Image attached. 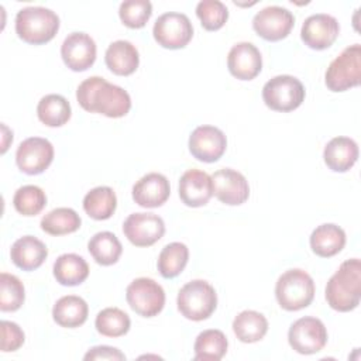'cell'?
Listing matches in <instances>:
<instances>
[{
  "mask_svg": "<svg viewBox=\"0 0 361 361\" xmlns=\"http://www.w3.org/2000/svg\"><path fill=\"white\" fill-rule=\"evenodd\" d=\"M16 210L23 216H35L42 212L47 204L45 192L35 185H25L17 189L13 197Z\"/></svg>",
  "mask_w": 361,
  "mask_h": 361,
  "instance_id": "e575fe53",
  "label": "cell"
},
{
  "mask_svg": "<svg viewBox=\"0 0 361 361\" xmlns=\"http://www.w3.org/2000/svg\"><path fill=\"white\" fill-rule=\"evenodd\" d=\"M155 41L168 49H179L189 44L193 37V27L186 14L164 13L161 14L152 28Z\"/></svg>",
  "mask_w": 361,
  "mask_h": 361,
  "instance_id": "30bf717a",
  "label": "cell"
},
{
  "mask_svg": "<svg viewBox=\"0 0 361 361\" xmlns=\"http://www.w3.org/2000/svg\"><path fill=\"white\" fill-rule=\"evenodd\" d=\"M289 345L299 354H316L327 343V330L317 317L305 316L293 322L288 331Z\"/></svg>",
  "mask_w": 361,
  "mask_h": 361,
  "instance_id": "9c48e42d",
  "label": "cell"
},
{
  "mask_svg": "<svg viewBox=\"0 0 361 361\" xmlns=\"http://www.w3.org/2000/svg\"><path fill=\"white\" fill-rule=\"evenodd\" d=\"M340 32L337 20L324 13L309 16L300 30V38L312 49H326L334 44Z\"/></svg>",
  "mask_w": 361,
  "mask_h": 361,
  "instance_id": "2e32d148",
  "label": "cell"
},
{
  "mask_svg": "<svg viewBox=\"0 0 361 361\" xmlns=\"http://www.w3.org/2000/svg\"><path fill=\"white\" fill-rule=\"evenodd\" d=\"M227 138L224 133L214 126H199L189 137L190 154L202 162H216L226 152Z\"/></svg>",
  "mask_w": 361,
  "mask_h": 361,
  "instance_id": "5bb4252c",
  "label": "cell"
},
{
  "mask_svg": "<svg viewBox=\"0 0 361 361\" xmlns=\"http://www.w3.org/2000/svg\"><path fill=\"white\" fill-rule=\"evenodd\" d=\"M196 16L199 17L204 30L217 31L226 24L228 18V10L226 4L219 0H203L196 6Z\"/></svg>",
  "mask_w": 361,
  "mask_h": 361,
  "instance_id": "8d00e7d4",
  "label": "cell"
},
{
  "mask_svg": "<svg viewBox=\"0 0 361 361\" xmlns=\"http://www.w3.org/2000/svg\"><path fill=\"white\" fill-rule=\"evenodd\" d=\"M213 196L212 176L200 169H188L179 179V197L189 207L207 204Z\"/></svg>",
  "mask_w": 361,
  "mask_h": 361,
  "instance_id": "d6986e66",
  "label": "cell"
},
{
  "mask_svg": "<svg viewBox=\"0 0 361 361\" xmlns=\"http://www.w3.org/2000/svg\"><path fill=\"white\" fill-rule=\"evenodd\" d=\"M54 276L63 286H76L89 276V265L78 254H62L54 262Z\"/></svg>",
  "mask_w": 361,
  "mask_h": 361,
  "instance_id": "484cf974",
  "label": "cell"
},
{
  "mask_svg": "<svg viewBox=\"0 0 361 361\" xmlns=\"http://www.w3.org/2000/svg\"><path fill=\"white\" fill-rule=\"evenodd\" d=\"M152 14V4L148 0H127L120 4L118 16L128 28H142Z\"/></svg>",
  "mask_w": 361,
  "mask_h": 361,
  "instance_id": "74e56055",
  "label": "cell"
},
{
  "mask_svg": "<svg viewBox=\"0 0 361 361\" xmlns=\"http://www.w3.org/2000/svg\"><path fill=\"white\" fill-rule=\"evenodd\" d=\"M25 299V290L23 282L11 274H0V310L16 312L18 310Z\"/></svg>",
  "mask_w": 361,
  "mask_h": 361,
  "instance_id": "d590c367",
  "label": "cell"
},
{
  "mask_svg": "<svg viewBox=\"0 0 361 361\" xmlns=\"http://www.w3.org/2000/svg\"><path fill=\"white\" fill-rule=\"evenodd\" d=\"M169 193V180L158 172L144 175L133 186V199L141 207H159L168 200Z\"/></svg>",
  "mask_w": 361,
  "mask_h": 361,
  "instance_id": "ffe728a7",
  "label": "cell"
},
{
  "mask_svg": "<svg viewBox=\"0 0 361 361\" xmlns=\"http://www.w3.org/2000/svg\"><path fill=\"white\" fill-rule=\"evenodd\" d=\"M54 159V147L47 138H25L17 148L16 162L21 172L27 175L42 173Z\"/></svg>",
  "mask_w": 361,
  "mask_h": 361,
  "instance_id": "7c38bea8",
  "label": "cell"
},
{
  "mask_svg": "<svg viewBox=\"0 0 361 361\" xmlns=\"http://www.w3.org/2000/svg\"><path fill=\"white\" fill-rule=\"evenodd\" d=\"M189 259V250L183 243H169L166 244L159 255H158V271L159 274L166 278L178 276L186 267Z\"/></svg>",
  "mask_w": 361,
  "mask_h": 361,
  "instance_id": "1f68e13d",
  "label": "cell"
},
{
  "mask_svg": "<svg viewBox=\"0 0 361 361\" xmlns=\"http://www.w3.org/2000/svg\"><path fill=\"white\" fill-rule=\"evenodd\" d=\"M295 24L293 14L281 6H268L252 18V28L267 41H281L289 35Z\"/></svg>",
  "mask_w": 361,
  "mask_h": 361,
  "instance_id": "8fae6325",
  "label": "cell"
},
{
  "mask_svg": "<svg viewBox=\"0 0 361 361\" xmlns=\"http://www.w3.org/2000/svg\"><path fill=\"white\" fill-rule=\"evenodd\" d=\"M86 361L89 360H110V361H123L126 360V355L118 350V348H114V347H110V345H97V347H93L90 348L85 357H83Z\"/></svg>",
  "mask_w": 361,
  "mask_h": 361,
  "instance_id": "ab89813d",
  "label": "cell"
},
{
  "mask_svg": "<svg viewBox=\"0 0 361 361\" xmlns=\"http://www.w3.org/2000/svg\"><path fill=\"white\" fill-rule=\"evenodd\" d=\"M89 307L85 299L75 295L62 296L52 307V317L61 327L75 329L82 326L87 319Z\"/></svg>",
  "mask_w": 361,
  "mask_h": 361,
  "instance_id": "d4e9b609",
  "label": "cell"
},
{
  "mask_svg": "<svg viewBox=\"0 0 361 361\" xmlns=\"http://www.w3.org/2000/svg\"><path fill=\"white\" fill-rule=\"evenodd\" d=\"M361 80V45L354 44L336 56L324 75V83L331 92H345L360 85Z\"/></svg>",
  "mask_w": 361,
  "mask_h": 361,
  "instance_id": "8992f818",
  "label": "cell"
},
{
  "mask_svg": "<svg viewBox=\"0 0 361 361\" xmlns=\"http://www.w3.org/2000/svg\"><path fill=\"white\" fill-rule=\"evenodd\" d=\"M48 250L45 244L32 235H24L14 241L10 250V258L16 267L23 271H34L47 259Z\"/></svg>",
  "mask_w": 361,
  "mask_h": 361,
  "instance_id": "44dd1931",
  "label": "cell"
},
{
  "mask_svg": "<svg viewBox=\"0 0 361 361\" xmlns=\"http://www.w3.org/2000/svg\"><path fill=\"white\" fill-rule=\"evenodd\" d=\"M79 214L71 207H58L41 219V228L51 235H65L75 233L80 227Z\"/></svg>",
  "mask_w": 361,
  "mask_h": 361,
  "instance_id": "d6a6232c",
  "label": "cell"
},
{
  "mask_svg": "<svg viewBox=\"0 0 361 361\" xmlns=\"http://www.w3.org/2000/svg\"><path fill=\"white\" fill-rule=\"evenodd\" d=\"M344 245H345L344 230L331 223L317 226L310 235V248L316 255L322 258L334 257L344 248Z\"/></svg>",
  "mask_w": 361,
  "mask_h": 361,
  "instance_id": "cb8c5ba5",
  "label": "cell"
},
{
  "mask_svg": "<svg viewBox=\"0 0 361 361\" xmlns=\"http://www.w3.org/2000/svg\"><path fill=\"white\" fill-rule=\"evenodd\" d=\"M25 336L21 327L8 320L1 322V351L10 353L18 350L24 344Z\"/></svg>",
  "mask_w": 361,
  "mask_h": 361,
  "instance_id": "f35d334b",
  "label": "cell"
},
{
  "mask_svg": "<svg viewBox=\"0 0 361 361\" xmlns=\"http://www.w3.org/2000/svg\"><path fill=\"white\" fill-rule=\"evenodd\" d=\"M96 330L106 337H121L131 326L128 314L118 307H106L97 313L94 320Z\"/></svg>",
  "mask_w": 361,
  "mask_h": 361,
  "instance_id": "836d02e7",
  "label": "cell"
},
{
  "mask_svg": "<svg viewBox=\"0 0 361 361\" xmlns=\"http://www.w3.org/2000/svg\"><path fill=\"white\" fill-rule=\"evenodd\" d=\"M87 250L99 265L109 267L118 261L123 252V245L113 233L100 231V233H96L89 240Z\"/></svg>",
  "mask_w": 361,
  "mask_h": 361,
  "instance_id": "4dcf8cb0",
  "label": "cell"
},
{
  "mask_svg": "<svg viewBox=\"0 0 361 361\" xmlns=\"http://www.w3.org/2000/svg\"><path fill=\"white\" fill-rule=\"evenodd\" d=\"M104 62L114 75L128 76L137 71L140 55L137 48L130 41L118 39L107 47Z\"/></svg>",
  "mask_w": 361,
  "mask_h": 361,
  "instance_id": "603a6c76",
  "label": "cell"
},
{
  "mask_svg": "<svg viewBox=\"0 0 361 361\" xmlns=\"http://www.w3.org/2000/svg\"><path fill=\"white\" fill-rule=\"evenodd\" d=\"M233 331L243 343H257L268 331V320L255 310H244L233 320Z\"/></svg>",
  "mask_w": 361,
  "mask_h": 361,
  "instance_id": "4316f807",
  "label": "cell"
},
{
  "mask_svg": "<svg viewBox=\"0 0 361 361\" xmlns=\"http://www.w3.org/2000/svg\"><path fill=\"white\" fill-rule=\"evenodd\" d=\"M213 195L224 204H243L250 196V185L245 176L231 168H223L212 175Z\"/></svg>",
  "mask_w": 361,
  "mask_h": 361,
  "instance_id": "9a60e30c",
  "label": "cell"
},
{
  "mask_svg": "<svg viewBox=\"0 0 361 361\" xmlns=\"http://www.w3.org/2000/svg\"><path fill=\"white\" fill-rule=\"evenodd\" d=\"M227 68L230 73L240 80L254 79L262 69L259 49L251 42H238L233 45L227 55Z\"/></svg>",
  "mask_w": 361,
  "mask_h": 361,
  "instance_id": "ac0fdd59",
  "label": "cell"
},
{
  "mask_svg": "<svg viewBox=\"0 0 361 361\" xmlns=\"http://www.w3.org/2000/svg\"><path fill=\"white\" fill-rule=\"evenodd\" d=\"M123 233L135 247H149L162 238L165 223L155 213H133L124 220Z\"/></svg>",
  "mask_w": 361,
  "mask_h": 361,
  "instance_id": "4fadbf2b",
  "label": "cell"
},
{
  "mask_svg": "<svg viewBox=\"0 0 361 361\" xmlns=\"http://www.w3.org/2000/svg\"><path fill=\"white\" fill-rule=\"evenodd\" d=\"M1 130H3V144H1V154H4L6 151H7V148H8V142L6 141V138L7 137H10L11 140H13V133L7 128V126L6 124H1Z\"/></svg>",
  "mask_w": 361,
  "mask_h": 361,
  "instance_id": "60d3db41",
  "label": "cell"
},
{
  "mask_svg": "<svg viewBox=\"0 0 361 361\" xmlns=\"http://www.w3.org/2000/svg\"><path fill=\"white\" fill-rule=\"evenodd\" d=\"M262 99L271 110L292 111L305 100V87L295 76L278 75L264 85Z\"/></svg>",
  "mask_w": 361,
  "mask_h": 361,
  "instance_id": "52a82bcc",
  "label": "cell"
},
{
  "mask_svg": "<svg viewBox=\"0 0 361 361\" xmlns=\"http://www.w3.org/2000/svg\"><path fill=\"white\" fill-rule=\"evenodd\" d=\"M176 305L182 316L193 322H200L209 319L216 310L217 295L209 282L193 279L179 289Z\"/></svg>",
  "mask_w": 361,
  "mask_h": 361,
  "instance_id": "5b68a950",
  "label": "cell"
},
{
  "mask_svg": "<svg viewBox=\"0 0 361 361\" xmlns=\"http://www.w3.org/2000/svg\"><path fill=\"white\" fill-rule=\"evenodd\" d=\"M78 103L89 113H99L110 118L126 116L131 109V97L123 87L109 83L100 76L85 79L76 90Z\"/></svg>",
  "mask_w": 361,
  "mask_h": 361,
  "instance_id": "6da1fadb",
  "label": "cell"
},
{
  "mask_svg": "<svg viewBox=\"0 0 361 361\" xmlns=\"http://www.w3.org/2000/svg\"><path fill=\"white\" fill-rule=\"evenodd\" d=\"M72 109L69 102L61 94H47L37 106V116L48 127H61L71 118Z\"/></svg>",
  "mask_w": 361,
  "mask_h": 361,
  "instance_id": "f546056e",
  "label": "cell"
},
{
  "mask_svg": "<svg viewBox=\"0 0 361 361\" xmlns=\"http://www.w3.org/2000/svg\"><path fill=\"white\" fill-rule=\"evenodd\" d=\"M58 30L59 17L47 7H25L16 16V32L27 44H45L55 37Z\"/></svg>",
  "mask_w": 361,
  "mask_h": 361,
  "instance_id": "3957f363",
  "label": "cell"
},
{
  "mask_svg": "<svg viewBox=\"0 0 361 361\" xmlns=\"http://www.w3.org/2000/svg\"><path fill=\"white\" fill-rule=\"evenodd\" d=\"M323 158L329 169L347 172L358 159V145L350 137H334L326 144Z\"/></svg>",
  "mask_w": 361,
  "mask_h": 361,
  "instance_id": "7402d4cb",
  "label": "cell"
},
{
  "mask_svg": "<svg viewBox=\"0 0 361 361\" xmlns=\"http://www.w3.org/2000/svg\"><path fill=\"white\" fill-rule=\"evenodd\" d=\"M130 307L142 317H154L165 306V292L162 286L151 278L134 279L126 290Z\"/></svg>",
  "mask_w": 361,
  "mask_h": 361,
  "instance_id": "ba28073f",
  "label": "cell"
},
{
  "mask_svg": "<svg viewBox=\"0 0 361 361\" xmlns=\"http://www.w3.org/2000/svg\"><path fill=\"white\" fill-rule=\"evenodd\" d=\"M61 56L71 71L83 72L96 61V42L86 32H72L62 42Z\"/></svg>",
  "mask_w": 361,
  "mask_h": 361,
  "instance_id": "e0dca14e",
  "label": "cell"
},
{
  "mask_svg": "<svg viewBox=\"0 0 361 361\" xmlns=\"http://www.w3.org/2000/svg\"><path fill=\"white\" fill-rule=\"evenodd\" d=\"M329 306L337 312L354 310L361 300V261H344L329 279L324 292Z\"/></svg>",
  "mask_w": 361,
  "mask_h": 361,
  "instance_id": "7a4b0ae2",
  "label": "cell"
},
{
  "mask_svg": "<svg viewBox=\"0 0 361 361\" xmlns=\"http://www.w3.org/2000/svg\"><path fill=\"white\" fill-rule=\"evenodd\" d=\"M117 206V197L111 188L97 186L83 197V209L94 220H107L113 216Z\"/></svg>",
  "mask_w": 361,
  "mask_h": 361,
  "instance_id": "83f0119b",
  "label": "cell"
},
{
  "mask_svg": "<svg viewBox=\"0 0 361 361\" xmlns=\"http://www.w3.org/2000/svg\"><path fill=\"white\" fill-rule=\"evenodd\" d=\"M228 341L221 330H203L195 340V360L219 361L227 353Z\"/></svg>",
  "mask_w": 361,
  "mask_h": 361,
  "instance_id": "f1b7e54d",
  "label": "cell"
},
{
  "mask_svg": "<svg viewBox=\"0 0 361 361\" xmlns=\"http://www.w3.org/2000/svg\"><path fill=\"white\" fill-rule=\"evenodd\" d=\"M275 296L279 306L289 312L307 307L314 298L312 276L299 268L283 272L275 285Z\"/></svg>",
  "mask_w": 361,
  "mask_h": 361,
  "instance_id": "277c9868",
  "label": "cell"
}]
</instances>
